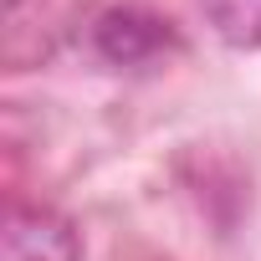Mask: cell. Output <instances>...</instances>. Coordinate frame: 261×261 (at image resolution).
<instances>
[{"label":"cell","mask_w":261,"mask_h":261,"mask_svg":"<svg viewBox=\"0 0 261 261\" xmlns=\"http://www.w3.org/2000/svg\"><path fill=\"white\" fill-rule=\"evenodd\" d=\"M0 261H82L77 230L51 210H16L0 236Z\"/></svg>","instance_id":"obj_2"},{"label":"cell","mask_w":261,"mask_h":261,"mask_svg":"<svg viewBox=\"0 0 261 261\" xmlns=\"http://www.w3.org/2000/svg\"><path fill=\"white\" fill-rule=\"evenodd\" d=\"M16 6H21V0H6V11H16Z\"/></svg>","instance_id":"obj_4"},{"label":"cell","mask_w":261,"mask_h":261,"mask_svg":"<svg viewBox=\"0 0 261 261\" xmlns=\"http://www.w3.org/2000/svg\"><path fill=\"white\" fill-rule=\"evenodd\" d=\"M200 11L225 46H261V0H200Z\"/></svg>","instance_id":"obj_3"},{"label":"cell","mask_w":261,"mask_h":261,"mask_svg":"<svg viewBox=\"0 0 261 261\" xmlns=\"http://www.w3.org/2000/svg\"><path fill=\"white\" fill-rule=\"evenodd\" d=\"M92 46L113 67H144L174 46V26L154 11H139V6H113L92 21Z\"/></svg>","instance_id":"obj_1"}]
</instances>
